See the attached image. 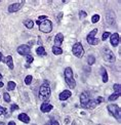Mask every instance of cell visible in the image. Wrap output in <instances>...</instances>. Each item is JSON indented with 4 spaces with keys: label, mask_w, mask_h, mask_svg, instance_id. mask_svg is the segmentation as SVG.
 <instances>
[{
    "label": "cell",
    "mask_w": 121,
    "mask_h": 125,
    "mask_svg": "<svg viewBox=\"0 0 121 125\" xmlns=\"http://www.w3.org/2000/svg\"><path fill=\"white\" fill-rule=\"evenodd\" d=\"M51 94V91H50V86H49V82L48 81H44L43 84L41 85L40 87V90H39V98L42 101H47L49 100Z\"/></svg>",
    "instance_id": "1"
},
{
    "label": "cell",
    "mask_w": 121,
    "mask_h": 125,
    "mask_svg": "<svg viewBox=\"0 0 121 125\" xmlns=\"http://www.w3.org/2000/svg\"><path fill=\"white\" fill-rule=\"evenodd\" d=\"M65 79L70 88H75L76 82L74 80V78H73V71L70 67L66 68V70H65Z\"/></svg>",
    "instance_id": "2"
},
{
    "label": "cell",
    "mask_w": 121,
    "mask_h": 125,
    "mask_svg": "<svg viewBox=\"0 0 121 125\" xmlns=\"http://www.w3.org/2000/svg\"><path fill=\"white\" fill-rule=\"evenodd\" d=\"M39 30L43 33H50L51 30H52V23L49 20L42 21L39 25Z\"/></svg>",
    "instance_id": "3"
},
{
    "label": "cell",
    "mask_w": 121,
    "mask_h": 125,
    "mask_svg": "<svg viewBox=\"0 0 121 125\" xmlns=\"http://www.w3.org/2000/svg\"><path fill=\"white\" fill-rule=\"evenodd\" d=\"M72 51H73V54L77 58H82L83 54H84V49H83V46L80 42H77L74 44L72 48Z\"/></svg>",
    "instance_id": "4"
},
{
    "label": "cell",
    "mask_w": 121,
    "mask_h": 125,
    "mask_svg": "<svg viewBox=\"0 0 121 125\" xmlns=\"http://www.w3.org/2000/svg\"><path fill=\"white\" fill-rule=\"evenodd\" d=\"M97 32H98V30H97V29H93V30L91 31V32L87 35L86 40H87L88 44H91V45H98V44L99 43V39L94 38V36H96Z\"/></svg>",
    "instance_id": "5"
},
{
    "label": "cell",
    "mask_w": 121,
    "mask_h": 125,
    "mask_svg": "<svg viewBox=\"0 0 121 125\" xmlns=\"http://www.w3.org/2000/svg\"><path fill=\"white\" fill-rule=\"evenodd\" d=\"M103 55H104L105 61H107V62H113L116 61V56L114 55V53L112 52V50H111V49H109V48H105V49H104Z\"/></svg>",
    "instance_id": "6"
},
{
    "label": "cell",
    "mask_w": 121,
    "mask_h": 125,
    "mask_svg": "<svg viewBox=\"0 0 121 125\" xmlns=\"http://www.w3.org/2000/svg\"><path fill=\"white\" fill-rule=\"evenodd\" d=\"M103 102H104V97L99 96V97L97 98V100H90L84 108H85V109H94V108H96L99 105V104H101Z\"/></svg>",
    "instance_id": "7"
},
{
    "label": "cell",
    "mask_w": 121,
    "mask_h": 125,
    "mask_svg": "<svg viewBox=\"0 0 121 125\" xmlns=\"http://www.w3.org/2000/svg\"><path fill=\"white\" fill-rule=\"evenodd\" d=\"M108 111L112 114L115 118H120V109L116 105H109L108 106Z\"/></svg>",
    "instance_id": "8"
},
{
    "label": "cell",
    "mask_w": 121,
    "mask_h": 125,
    "mask_svg": "<svg viewBox=\"0 0 121 125\" xmlns=\"http://www.w3.org/2000/svg\"><path fill=\"white\" fill-rule=\"evenodd\" d=\"M17 50H18V53L21 54V55H28L30 53V47L26 44L20 45Z\"/></svg>",
    "instance_id": "9"
},
{
    "label": "cell",
    "mask_w": 121,
    "mask_h": 125,
    "mask_svg": "<svg viewBox=\"0 0 121 125\" xmlns=\"http://www.w3.org/2000/svg\"><path fill=\"white\" fill-rule=\"evenodd\" d=\"M90 101V96H89V93L88 92H82L81 94H80V103H81V105H82V108H84L86 105H87V103Z\"/></svg>",
    "instance_id": "10"
},
{
    "label": "cell",
    "mask_w": 121,
    "mask_h": 125,
    "mask_svg": "<svg viewBox=\"0 0 121 125\" xmlns=\"http://www.w3.org/2000/svg\"><path fill=\"white\" fill-rule=\"evenodd\" d=\"M24 4V1L23 2H20V3H13V4H10L8 6V12H15L18 10L21 9L22 5Z\"/></svg>",
    "instance_id": "11"
},
{
    "label": "cell",
    "mask_w": 121,
    "mask_h": 125,
    "mask_svg": "<svg viewBox=\"0 0 121 125\" xmlns=\"http://www.w3.org/2000/svg\"><path fill=\"white\" fill-rule=\"evenodd\" d=\"M63 40H64V35H63L62 33L56 34V36L55 37V46L61 47V45L63 43Z\"/></svg>",
    "instance_id": "12"
},
{
    "label": "cell",
    "mask_w": 121,
    "mask_h": 125,
    "mask_svg": "<svg viewBox=\"0 0 121 125\" xmlns=\"http://www.w3.org/2000/svg\"><path fill=\"white\" fill-rule=\"evenodd\" d=\"M52 109H54V107H52L50 104H47V103H43L40 107L41 112H43V113H48L52 110Z\"/></svg>",
    "instance_id": "13"
},
{
    "label": "cell",
    "mask_w": 121,
    "mask_h": 125,
    "mask_svg": "<svg viewBox=\"0 0 121 125\" xmlns=\"http://www.w3.org/2000/svg\"><path fill=\"white\" fill-rule=\"evenodd\" d=\"M111 44L114 46V47H116V46L119 44V35L118 33H114L111 35Z\"/></svg>",
    "instance_id": "14"
},
{
    "label": "cell",
    "mask_w": 121,
    "mask_h": 125,
    "mask_svg": "<svg viewBox=\"0 0 121 125\" xmlns=\"http://www.w3.org/2000/svg\"><path fill=\"white\" fill-rule=\"evenodd\" d=\"M3 62L6 64L7 66H8V68L10 70H13V68H14V66H13V61H12V56H10V55H8V56H6L4 60H3Z\"/></svg>",
    "instance_id": "15"
},
{
    "label": "cell",
    "mask_w": 121,
    "mask_h": 125,
    "mask_svg": "<svg viewBox=\"0 0 121 125\" xmlns=\"http://www.w3.org/2000/svg\"><path fill=\"white\" fill-rule=\"evenodd\" d=\"M71 95H72V93H71L70 90H64V91H63L61 94H60L59 97H60V100H61V101H67Z\"/></svg>",
    "instance_id": "16"
},
{
    "label": "cell",
    "mask_w": 121,
    "mask_h": 125,
    "mask_svg": "<svg viewBox=\"0 0 121 125\" xmlns=\"http://www.w3.org/2000/svg\"><path fill=\"white\" fill-rule=\"evenodd\" d=\"M18 118H19L20 121H22L24 123H29L30 122V117L27 115V114H25V113H21Z\"/></svg>",
    "instance_id": "17"
},
{
    "label": "cell",
    "mask_w": 121,
    "mask_h": 125,
    "mask_svg": "<svg viewBox=\"0 0 121 125\" xmlns=\"http://www.w3.org/2000/svg\"><path fill=\"white\" fill-rule=\"evenodd\" d=\"M24 25L26 26V28L32 29L34 27V22L32 20H26V21H24Z\"/></svg>",
    "instance_id": "18"
},
{
    "label": "cell",
    "mask_w": 121,
    "mask_h": 125,
    "mask_svg": "<svg viewBox=\"0 0 121 125\" xmlns=\"http://www.w3.org/2000/svg\"><path fill=\"white\" fill-rule=\"evenodd\" d=\"M36 53L38 55H46V51H45L43 46H39V47L36 49Z\"/></svg>",
    "instance_id": "19"
},
{
    "label": "cell",
    "mask_w": 121,
    "mask_h": 125,
    "mask_svg": "<svg viewBox=\"0 0 121 125\" xmlns=\"http://www.w3.org/2000/svg\"><path fill=\"white\" fill-rule=\"evenodd\" d=\"M52 52L55 55H60L63 53V49L61 47H57V46H54V47H52Z\"/></svg>",
    "instance_id": "20"
},
{
    "label": "cell",
    "mask_w": 121,
    "mask_h": 125,
    "mask_svg": "<svg viewBox=\"0 0 121 125\" xmlns=\"http://www.w3.org/2000/svg\"><path fill=\"white\" fill-rule=\"evenodd\" d=\"M102 76H103V82H108V73L106 71V69H104V68H102Z\"/></svg>",
    "instance_id": "21"
},
{
    "label": "cell",
    "mask_w": 121,
    "mask_h": 125,
    "mask_svg": "<svg viewBox=\"0 0 121 125\" xmlns=\"http://www.w3.org/2000/svg\"><path fill=\"white\" fill-rule=\"evenodd\" d=\"M119 96H120V92H114L113 94H111V95L109 96L108 100H109V101H111V102H112V101H116Z\"/></svg>",
    "instance_id": "22"
},
{
    "label": "cell",
    "mask_w": 121,
    "mask_h": 125,
    "mask_svg": "<svg viewBox=\"0 0 121 125\" xmlns=\"http://www.w3.org/2000/svg\"><path fill=\"white\" fill-rule=\"evenodd\" d=\"M15 86H17V84H15V82H13V81H9L7 83V89L8 90H13L15 88Z\"/></svg>",
    "instance_id": "23"
},
{
    "label": "cell",
    "mask_w": 121,
    "mask_h": 125,
    "mask_svg": "<svg viewBox=\"0 0 121 125\" xmlns=\"http://www.w3.org/2000/svg\"><path fill=\"white\" fill-rule=\"evenodd\" d=\"M94 62H96V58H94L93 55H89L88 56V60H87V62L89 66H92L94 64Z\"/></svg>",
    "instance_id": "24"
},
{
    "label": "cell",
    "mask_w": 121,
    "mask_h": 125,
    "mask_svg": "<svg viewBox=\"0 0 121 125\" xmlns=\"http://www.w3.org/2000/svg\"><path fill=\"white\" fill-rule=\"evenodd\" d=\"M32 79H33V77L31 76V75H28L27 77L25 78V84L26 85H30L31 82H32Z\"/></svg>",
    "instance_id": "25"
},
{
    "label": "cell",
    "mask_w": 121,
    "mask_h": 125,
    "mask_svg": "<svg viewBox=\"0 0 121 125\" xmlns=\"http://www.w3.org/2000/svg\"><path fill=\"white\" fill-rule=\"evenodd\" d=\"M99 18H101V17H99V14H94V15H93V17L91 18V22H92L93 24H96V23H98V22H99Z\"/></svg>",
    "instance_id": "26"
},
{
    "label": "cell",
    "mask_w": 121,
    "mask_h": 125,
    "mask_svg": "<svg viewBox=\"0 0 121 125\" xmlns=\"http://www.w3.org/2000/svg\"><path fill=\"white\" fill-rule=\"evenodd\" d=\"M26 61H27V62L28 64H31L33 61H34V58L32 55H30V54H28V55H26Z\"/></svg>",
    "instance_id": "27"
},
{
    "label": "cell",
    "mask_w": 121,
    "mask_h": 125,
    "mask_svg": "<svg viewBox=\"0 0 121 125\" xmlns=\"http://www.w3.org/2000/svg\"><path fill=\"white\" fill-rule=\"evenodd\" d=\"M3 98H4V101L6 102V103H9L10 102V100H11V98H10V96H9V94L7 92H5L4 94H3Z\"/></svg>",
    "instance_id": "28"
},
{
    "label": "cell",
    "mask_w": 121,
    "mask_h": 125,
    "mask_svg": "<svg viewBox=\"0 0 121 125\" xmlns=\"http://www.w3.org/2000/svg\"><path fill=\"white\" fill-rule=\"evenodd\" d=\"M110 36H111V33H110V32H104L102 39L105 41V40H107V39H108V37H110Z\"/></svg>",
    "instance_id": "29"
},
{
    "label": "cell",
    "mask_w": 121,
    "mask_h": 125,
    "mask_svg": "<svg viewBox=\"0 0 121 125\" xmlns=\"http://www.w3.org/2000/svg\"><path fill=\"white\" fill-rule=\"evenodd\" d=\"M113 88H114V90H115V92H120V84H114V86H113Z\"/></svg>",
    "instance_id": "30"
},
{
    "label": "cell",
    "mask_w": 121,
    "mask_h": 125,
    "mask_svg": "<svg viewBox=\"0 0 121 125\" xmlns=\"http://www.w3.org/2000/svg\"><path fill=\"white\" fill-rule=\"evenodd\" d=\"M5 114H6V109L0 106V116H1V115H5Z\"/></svg>",
    "instance_id": "31"
},
{
    "label": "cell",
    "mask_w": 121,
    "mask_h": 125,
    "mask_svg": "<svg viewBox=\"0 0 121 125\" xmlns=\"http://www.w3.org/2000/svg\"><path fill=\"white\" fill-rule=\"evenodd\" d=\"M86 12L85 11H82V10H81V11H79V17H80V19H84V18H86Z\"/></svg>",
    "instance_id": "32"
},
{
    "label": "cell",
    "mask_w": 121,
    "mask_h": 125,
    "mask_svg": "<svg viewBox=\"0 0 121 125\" xmlns=\"http://www.w3.org/2000/svg\"><path fill=\"white\" fill-rule=\"evenodd\" d=\"M10 110H11V112L15 111V110H19V106L15 105V104H13V105H11V108H10Z\"/></svg>",
    "instance_id": "33"
},
{
    "label": "cell",
    "mask_w": 121,
    "mask_h": 125,
    "mask_svg": "<svg viewBox=\"0 0 121 125\" xmlns=\"http://www.w3.org/2000/svg\"><path fill=\"white\" fill-rule=\"evenodd\" d=\"M46 19H47L46 15H40V17H39V22H40L41 20H42V21H45Z\"/></svg>",
    "instance_id": "34"
},
{
    "label": "cell",
    "mask_w": 121,
    "mask_h": 125,
    "mask_svg": "<svg viewBox=\"0 0 121 125\" xmlns=\"http://www.w3.org/2000/svg\"><path fill=\"white\" fill-rule=\"evenodd\" d=\"M49 124H50V125H60V123L57 122V121H55V120H52Z\"/></svg>",
    "instance_id": "35"
},
{
    "label": "cell",
    "mask_w": 121,
    "mask_h": 125,
    "mask_svg": "<svg viewBox=\"0 0 121 125\" xmlns=\"http://www.w3.org/2000/svg\"><path fill=\"white\" fill-rule=\"evenodd\" d=\"M2 61H3V55L1 52H0V62H2Z\"/></svg>",
    "instance_id": "36"
},
{
    "label": "cell",
    "mask_w": 121,
    "mask_h": 125,
    "mask_svg": "<svg viewBox=\"0 0 121 125\" xmlns=\"http://www.w3.org/2000/svg\"><path fill=\"white\" fill-rule=\"evenodd\" d=\"M8 125H15V123H14L13 121H9V123H8Z\"/></svg>",
    "instance_id": "37"
},
{
    "label": "cell",
    "mask_w": 121,
    "mask_h": 125,
    "mask_svg": "<svg viewBox=\"0 0 121 125\" xmlns=\"http://www.w3.org/2000/svg\"><path fill=\"white\" fill-rule=\"evenodd\" d=\"M70 121V118H66V120H65V122L66 123H68V122H69Z\"/></svg>",
    "instance_id": "38"
},
{
    "label": "cell",
    "mask_w": 121,
    "mask_h": 125,
    "mask_svg": "<svg viewBox=\"0 0 121 125\" xmlns=\"http://www.w3.org/2000/svg\"><path fill=\"white\" fill-rule=\"evenodd\" d=\"M3 85H4V84H3V82H0V88H2Z\"/></svg>",
    "instance_id": "39"
},
{
    "label": "cell",
    "mask_w": 121,
    "mask_h": 125,
    "mask_svg": "<svg viewBox=\"0 0 121 125\" xmlns=\"http://www.w3.org/2000/svg\"><path fill=\"white\" fill-rule=\"evenodd\" d=\"M0 125H4V123L3 122H0Z\"/></svg>",
    "instance_id": "40"
},
{
    "label": "cell",
    "mask_w": 121,
    "mask_h": 125,
    "mask_svg": "<svg viewBox=\"0 0 121 125\" xmlns=\"http://www.w3.org/2000/svg\"><path fill=\"white\" fill-rule=\"evenodd\" d=\"M1 78H2V75H1V74H0V79H1Z\"/></svg>",
    "instance_id": "41"
},
{
    "label": "cell",
    "mask_w": 121,
    "mask_h": 125,
    "mask_svg": "<svg viewBox=\"0 0 121 125\" xmlns=\"http://www.w3.org/2000/svg\"><path fill=\"white\" fill-rule=\"evenodd\" d=\"M45 125H50V124H49V123H46V124H45Z\"/></svg>",
    "instance_id": "42"
}]
</instances>
